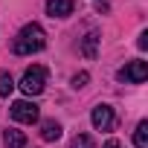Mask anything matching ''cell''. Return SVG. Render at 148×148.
I'll return each instance as SVG.
<instances>
[{
    "mask_svg": "<svg viewBox=\"0 0 148 148\" xmlns=\"http://www.w3.org/2000/svg\"><path fill=\"white\" fill-rule=\"evenodd\" d=\"M136 44H139V49H145V47H148V32H142V35H139V41H136Z\"/></svg>",
    "mask_w": 148,
    "mask_h": 148,
    "instance_id": "5bb4252c",
    "label": "cell"
},
{
    "mask_svg": "<svg viewBox=\"0 0 148 148\" xmlns=\"http://www.w3.org/2000/svg\"><path fill=\"white\" fill-rule=\"evenodd\" d=\"M70 148H96V145H93V139H90L87 134H79V136H73Z\"/></svg>",
    "mask_w": 148,
    "mask_h": 148,
    "instance_id": "7c38bea8",
    "label": "cell"
},
{
    "mask_svg": "<svg viewBox=\"0 0 148 148\" xmlns=\"http://www.w3.org/2000/svg\"><path fill=\"white\" fill-rule=\"evenodd\" d=\"M44 47H47V32H44L41 23H26V26H21V32H18L15 41H12V52H15V55H35V52H41Z\"/></svg>",
    "mask_w": 148,
    "mask_h": 148,
    "instance_id": "6da1fadb",
    "label": "cell"
},
{
    "mask_svg": "<svg viewBox=\"0 0 148 148\" xmlns=\"http://www.w3.org/2000/svg\"><path fill=\"white\" fill-rule=\"evenodd\" d=\"M87 82H90V73H76V76H73V87H76V90L87 87Z\"/></svg>",
    "mask_w": 148,
    "mask_h": 148,
    "instance_id": "4fadbf2b",
    "label": "cell"
},
{
    "mask_svg": "<svg viewBox=\"0 0 148 148\" xmlns=\"http://www.w3.org/2000/svg\"><path fill=\"white\" fill-rule=\"evenodd\" d=\"M38 105L32 102V99H18L15 105H12V119L15 122H21V125H32V122H38Z\"/></svg>",
    "mask_w": 148,
    "mask_h": 148,
    "instance_id": "277c9868",
    "label": "cell"
},
{
    "mask_svg": "<svg viewBox=\"0 0 148 148\" xmlns=\"http://www.w3.org/2000/svg\"><path fill=\"white\" fill-rule=\"evenodd\" d=\"M90 122H93V128H96V131H110V128H113V122H116V113H113V108H110V105H96V108H93V113H90Z\"/></svg>",
    "mask_w": 148,
    "mask_h": 148,
    "instance_id": "5b68a950",
    "label": "cell"
},
{
    "mask_svg": "<svg viewBox=\"0 0 148 148\" xmlns=\"http://www.w3.org/2000/svg\"><path fill=\"white\" fill-rule=\"evenodd\" d=\"M99 41H102L99 29H87L84 38H82V44H79L82 55H84V58H96V52H99Z\"/></svg>",
    "mask_w": 148,
    "mask_h": 148,
    "instance_id": "52a82bcc",
    "label": "cell"
},
{
    "mask_svg": "<svg viewBox=\"0 0 148 148\" xmlns=\"http://www.w3.org/2000/svg\"><path fill=\"white\" fill-rule=\"evenodd\" d=\"M41 136H44L47 142H55V139L61 136V122H55V119H44V122H41Z\"/></svg>",
    "mask_w": 148,
    "mask_h": 148,
    "instance_id": "ba28073f",
    "label": "cell"
},
{
    "mask_svg": "<svg viewBox=\"0 0 148 148\" xmlns=\"http://www.w3.org/2000/svg\"><path fill=\"white\" fill-rule=\"evenodd\" d=\"M134 145L136 148H148V122L142 119L139 125H136V131H134Z\"/></svg>",
    "mask_w": 148,
    "mask_h": 148,
    "instance_id": "8fae6325",
    "label": "cell"
},
{
    "mask_svg": "<svg viewBox=\"0 0 148 148\" xmlns=\"http://www.w3.org/2000/svg\"><path fill=\"white\" fill-rule=\"evenodd\" d=\"M29 99L32 96H41L44 93V87H47V70L41 67V64H32V67H26L23 70V79H21V84H18Z\"/></svg>",
    "mask_w": 148,
    "mask_h": 148,
    "instance_id": "7a4b0ae2",
    "label": "cell"
},
{
    "mask_svg": "<svg viewBox=\"0 0 148 148\" xmlns=\"http://www.w3.org/2000/svg\"><path fill=\"white\" fill-rule=\"evenodd\" d=\"M3 145H6V148H26V134L9 128V131L3 134Z\"/></svg>",
    "mask_w": 148,
    "mask_h": 148,
    "instance_id": "9c48e42d",
    "label": "cell"
},
{
    "mask_svg": "<svg viewBox=\"0 0 148 148\" xmlns=\"http://www.w3.org/2000/svg\"><path fill=\"white\" fill-rule=\"evenodd\" d=\"M15 90V79L9 70H0V99H9V93Z\"/></svg>",
    "mask_w": 148,
    "mask_h": 148,
    "instance_id": "30bf717a",
    "label": "cell"
},
{
    "mask_svg": "<svg viewBox=\"0 0 148 148\" xmlns=\"http://www.w3.org/2000/svg\"><path fill=\"white\" fill-rule=\"evenodd\" d=\"M105 148H122V145H119L116 139H110V142H105Z\"/></svg>",
    "mask_w": 148,
    "mask_h": 148,
    "instance_id": "9a60e30c",
    "label": "cell"
},
{
    "mask_svg": "<svg viewBox=\"0 0 148 148\" xmlns=\"http://www.w3.org/2000/svg\"><path fill=\"white\" fill-rule=\"evenodd\" d=\"M73 12H76V0H47V15H49V18L64 21V18H70Z\"/></svg>",
    "mask_w": 148,
    "mask_h": 148,
    "instance_id": "8992f818",
    "label": "cell"
},
{
    "mask_svg": "<svg viewBox=\"0 0 148 148\" xmlns=\"http://www.w3.org/2000/svg\"><path fill=\"white\" fill-rule=\"evenodd\" d=\"M116 79L119 82H128V84H142L145 79H148V61H131V64H125L119 73H116Z\"/></svg>",
    "mask_w": 148,
    "mask_h": 148,
    "instance_id": "3957f363",
    "label": "cell"
}]
</instances>
